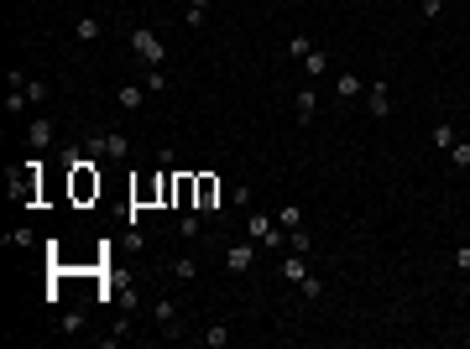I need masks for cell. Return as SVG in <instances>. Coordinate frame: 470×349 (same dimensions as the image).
<instances>
[{
	"label": "cell",
	"instance_id": "29",
	"mask_svg": "<svg viewBox=\"0 0 470 349\" xmlns=\"http://www.w3.org/2000/svg\"><path fill=\"white\" fill-rule=\"evenodd\" d=\"M230 203H241V209H246V203H251V188H246V183H235V188H230Z\"/></svg>",
	"mask_w": 470,
	"mask_h": 349
},
{
	"label": "cell",
	"instance_id": "5",
	"mask_svg": "<svg viewBox=\"0 0 470 349\" xmlns=\"http://www.w3.org/2000/svg\"><path fill=\"white\" fill-rule=\"evenodd\" d=\"M89 198H100V172L89 162H73V203H89Z\"/></svg>",
	"mask_w": 470,
	"mask_h": 349
},
{
	"label": "cell",
	"instance_id": "28",
	"mask_svg": "<svg viewBox=\"0 0 470 349\" xmlns=\"http://www.w3.org/2000/svg\"><path fill=\"white\" fill-rule=\"evenodd\" d=\"M308 47H314V42H308V37H293V42H288V58H303Z\"/></svg>",
	"mask_w": 470,
	"mask_h": 349
},
{
	"label": "cell",
	"instance_id": "10",
	"mask_svg": "<svg viewBox=\"0 0 470 349\" xmlns=\"http://www.w3.org/2000/svg\"><path fill=\"white\" fill-rule=\"evenodd\" d=\"M26 146H32V152H47V146H53V120H32V126H26Z\"/></svg>",
	"mask_w": 470,
	"mask_h": 349
},
{
	"label": "cell",
	"instance_id": "16",
	"mask_svg": "<svg viewBox=\"0 0 470 349\" xmlns=\"http://www.w3.org/2000/svg\"><path fill=\"white\" fill-rule=\"evenodd\" d=\"M199 230H204V214L199 209H188L183 219H178V235H183V240H199Z\"/></svg>",
	"mask_w": 470,
	"mask_h": 349
},
{
	"label": "cell",
	"instance_id": "8",
	"mask_svg": "<svg viewBox=\"0 0 470 349\" xmlns=\"http://www.w3.org/2000/svg\"><path fill=\"white\" fill-rule=\"evenodd\" d=\"M298 63H303V79H314V83H319V79H329V52H324V47H308Z\"/></svg>",
	"mask_w": 470,
	"mask_h": 349
},
{
	"label": "cell",
	"instance_id": "15",
	"mask_svg": "<svg viewBox=\"0 0 470 349\" xmlns=\"http://www.w3.org/2000/svg\"><path fill=\"white\" fill-rule=\"evenodd\" d=\"M303 277H308V261H303V256H298V250H293V256L282 261V281H293V287H298V281H303Z\"/></svg>",
	"mask_w": 470,
	"mask_h": 349
},
{
	"label": "cell",
	"instance_id": "11",
	"mask_svg": "<svg viewBox=\"0 0 470 349\" xmlns=\"http://www.w3.org/2000/svg\"><path fill=\"white\" fill-rule=\"evenodd\" d=\"M115 105L120 110H141V105H147V83H120V89H115Z\"/></svg>",
	"mask_w": 470,
	"mask_h": 349
},
{
	"label": "cell",
	"instance_id": "17",
	"mask_svg": "<svg viewBox=\"0 0 470 349\" xmlns=\"http://www.w3.org/2000/svg\"><path fill=\"white\" fill-rule=\"evenodd\" d=\"M277 224H282L288 235H293V230H303V209H293V203H288V209H277Z\"/></svg>",
	"mask_w": 470,
	"mask_h": 349
},
{
	"label": "cell",
	"instance_id": "12",
	"mask_svg": "<svg viewBox=\"0 0 470 349\" xmlns=\"http://www.w3.org/2000/svg\"><path fill=\"white\" fill-rule=\"evenodd\" d=\"M293 110H298V120H303V126H308V120H314V110H319V94H314V89H308V83H303V89H298V99H293Z\"/></svg>",
	"mask_w": 470,
	"mask_h": 349
},
{
	"label": "cell",
	"instance_id": "31",
	"mask_svg": "<svg viewBox=\"0 0 470 349\" xmlns=\"http://www.w3.org/2000/svg\"><path fill=\"white\" fill-rule=\"evenodd\" d=\"M439 11H444V0H423V21H434Z\"/></svg>",
	"mask_w": 470,
	"mask_h": 349
},
{
	"label": "cell",
	"instance_id": "25",
	"mask_svg": "<svg viewBox=\"0 0 470 349\" xmlns=\"http://www.w3.org/2000/svg\"><path fill=\"white\" fill-rule=\"evenodd\" d=\"M21 89H26V99H32V105H42V99H47V83H37V79H26Z\"/></svg>",
	"mask_w": 470,
	"mask_h": 349
},
{
	"label": "cell",
	"instance_id": "22",
	"mask_svg": "<svg viewBox=\"0 0 470 349\" xmlns=\"http://www.w3.org/2000/svg\"><path fill=\"white\" fill-rule=\"evenodd\" d=\"M288 245H293L298 256H308V250H314V240H308V230H293V235H288Z\"/></svg>",
	"mask_w": 470,
	"mask_h": 349
},
{
	"label": "cell",
	"instance_id": "27",
	"mask_svg": "<svg viewBox=\"0 0 470 349\" xmlns=\"http://www.w3.org/2000/svg\"><path fill=\"white\" fill-rule=\"evenodd\" d=\"M434 146H444V152H449V146H455V126H434Z\"/></svg>",
	"mask_w": 470,
	"mask_h": 349
},
{
	"label": "cell",
	"instance_id": "23",
	"mask_svg": "<svg viewBox=\"0 0 470 349\" xmlns=\"http://www.w3.org/2000/svg\"><path fill=\"white\" fill-rule=\"evenodd\" d=\"M84 328V308H68V313H63V334H79Z\"/></svg>",
	"mask_w": 470,
	"mask_h": 349
},
{
	"label": "cell",
	"instance_id": "1",
	"mask_svg": "<svg viewBox=\"0 0 470 349\" xmlns=\"http://www.w3.org/2000/svg\"><path fill=\"white\" fill-rule=\"evenodd\" d=\"M131 52H136L147 68H162L167 63V47H162V37H157L152 26H136V32H131Z\"/></svg>",
	"mask_w": 470,
	"mask_h": 349
},
{
	"label": "cell",
	"instance_id": "4",
	"mask_svg": "<svg viewBox=\"0 0 470 349\" xmlns=\"http://www.w3.org/2000/svg\"><path fill=\"white\" fill-rule=\"evenodd\" d=\"M194 209H199L204 219L220 214V177H214V172H199V198H194Z\"/></svg>",
	"mask_w": 470,
	"mask_h": 349
},
{
	"label": "cell",
	"instance_id": "6",
	"mask_svg": "<svg viewBox=\"0 0 470 349\" xmlns=\"http://www.w3.org/2000/svg\"><path fill=\"white\" fill-rule=\"evenodd\" d=\"M251 261H256V240H235L230 250H225V271H230V277H246Z\"/></svg>",
	"mask_w": 470,
	"mask_h": 349
},
{
	"label": "cell",
	"instance_id": "13",
	"mask_svg": "<svg viewBox=\"0 0 470 349\" xmlns=\"http://www.w3.org/2000/svg\"><path fill=\"white\" fill-rule=\"evenodd\" d=\"M335 94H340V105H345V99L366 94V79H355V73H340V79H335Z\"/></svg>",
	"mask_w": 470,
	"mask_h": 349
},
{
	"label": "cell",
	"instance_id": "26",
	"mask_svg": "<svg viewBox=\"0 0 470 349\" xmlns=\"http://www.w3.org/2000/svg\"><path fill=\"white\" fill-rule=\"evenodd\" d=\"M449 162H455V167H470V146H465V141H455V146H449Z\"/></svg>",
	"mask_w": 470,
	"mask_h": 349
},
{
	"label": "cell",
	"instance_id": "2",
	"mask_svg": "<svg viewBox=\"0 0 470 349\" xmlns=\"http://www.w3.org/2000/svg\"><path fill=\"white\" fill-rule=\"evenodd\" d=\"M246 235L261 245V250H282V245H288V230H282L272 214H251V219H246Z\"/></svg>",
	"mask_w": 470,
	"mask_h": 349
},
{
	"label": "cell",
	"instance_id": "14",
	"mask_svg": "<svg viewBox=\"0 0 470 349\" xmlns=\"http://www.w3.org/2000/svg\"><path fill=\"white\" fill-rule=\"evenodd\" d=\"M100 32H105L100 16H79V21H73V37H79V42H100Z\"/></svg>",
	"mask_w": 470,
	"mask_h": 349
},
{
	"label": "cell",
	"instance_id": "32",
	"mask_svg": "<svg viewBox=\"0 0 470 349\" xmlns=\"http://www.w3.org/2000/svg\"><path fill=\"white\" fill-rule=\"evenodd\" d=\"M188 6H194V11H209V0H188Z\"/></svg>",
	"mask_w": 470,
	"mask_h": 349
},
{
	"label": "cell",
	"instance_id": "3",
	"mask_svg": "<svg viewBox=\"0 0 470 349\" xmlns=\"http://www.w3.org/2000/svg\"><path fill=\"white\" fill-rule=\"evenodd\" d=\"M126 152H131V141L120 136V130H110V136H94V141H89V157H105V162H126Z\"/></svg>",
	"mask_w": 470,
	"mask_h": 349
},
{
	"label": "cell",
	"instance_id": "20",
	"mask_svg": "<svg viewBox=\"0 0 470 349\" xmlns=\"http://www.w3.org/2000/svg\"><path fill=\"white\" fill-rule=\"evenodd\" d=\"M204 344H209V349H225V344H230V328H225V323L204 328Z\"/></svg>",
	"mask_w": 470,
	"mask_h": 349
},
{
	"label": "cell",
	"instance_id": "24",
	"mask_svg": "<svg viewBox=\"0 0 470 349\" xmlns=\"http://www.w3.org/2000/svg\"><path fill=\"white\" fill-rule=\"evenodd\" d=\"M298 287H303V297H324V281H319V277H314V271H308V277H303V281H298Z\"/></svg>",
	"mask_w": 470,
	"mask_h": 349
},
{
	"label": "cell",
	"instance_id": "18",
	"mask_svg": "<svg viewBox=\"0 0 470 349\" xmlns=\"http://www.w3.org/2000/svg\"><path fill=\"white\" fill-rule=\"evenodd\" d=\"M173 277L178 281H194V277H199V261H194V256H178L173 261Z\"/></svg>",
	"mask_w": 470,
	"mask_h": 349
},
{
	"label": "cell",
	"instance_id": "7",
	"mask_svg": "<svg viewBox=\"0 0 470 349\" xmlns=\"http://www.w3.org/2000/svg\"><path fill=\"white\" fill-rule=\"evenodd\" d=\"M152 318H157V328H162V339H178L183 318H178V308L167 303V297H157V303H152Z\"/></svg>",
	"mask_w": 470,
	"mask_h": 349
},
{
	"label": "cell",
	"instance_id": "19",
	"mask_svg": "<svg viewBox=\"0 0 470 349\" xmlns=\"http://www.w3.org/2000/svg\"><path fill=\"white\" fill-rule=\"evenodd\" d=\"M141 83H147V94H167V89H173L162 68H147V79H141Z\"/></svg>",
	"mask_w": 470,
	"mask_h": 349
},
{
	"label": "cell",
	"instance_id": "21",
	"mask_svg": "<svg viewBox=\"0 0 470 349\" xmlns=\"http://www.w3.org/2000/svg\"><path fill=\"white\" fill-rule=\"evenodd\" d=\"M26 105H32V99H26V89H11V94H6V110H11V115H21Z\"/></svg>",
	"mask_w": 470,
	"mask_h": 349
},
{
	"label": "cell",
	"instance_id": "9",
	"mask_svg": "<svg viewBox=\"0 0 470 349\" xmlns=\"http://www.w3.org/2000/svg\"><path fill=\"white\" fill-rule=\"evenodd\" d=\"M392 110V94H387V83H366V115L371 120H382Z\"/></svg>",
	"mask_w": 470,
	"mask_h": 349
},
{
	"label": "cell",
	"instance_id": "30",
	"mask_svg": "<svg viewBox=\"0 0 470 349\" xmlns=\"http://www.w3.org/2000/svg\"><path fill=\"white\" fill-rule=\"evenodd\" d=\"M455 266H460V271L470 277V245H460V250H455Z\"/></svg>",
	"mask_w": 470,
	"mask_h": 349
}]
</instances>
